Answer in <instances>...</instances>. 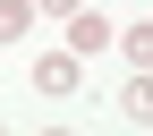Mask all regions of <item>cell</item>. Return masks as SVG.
<instances>
[{
  "label": "cell",
  "mask_w": 153,
  "mask_h": 136,
  "mask_svg": "<svg viewBox=\"0 0 153 136\" xmlns=\"http://www.w3.org/2000/svg\"><path fill=\"white\" fill-rule=\"evenodd\" d=\"M34 9H43V17H68V9H85V0H34Z\"/></svg>",
  "instance_id": "cell-6"
},
{
  "label": "cell",
  "mask_w": 153,
  "mask_h": 136,
  "mask_svg": "<svg viewBox=\"0 0 153 136\" xmlns=\"http://www.w3.org/2000/svg\"><path fill=\"white\" fill-rule=\"evenodd\" d=\"M34 85L43 94H76V51H43L34 60Z\"/></svg>",
  "instance_id": "cell-2"
},
{
  "label": "cell",
  "mask_w": 153,
  "mask_h": 136,
  "mask_svg": "<svg viewBox=\"0 0 153 136\" xmlns=\"http://www.w3.org/2000/svg\"><path fill=\"white\" fill-rule=\"evenodd\" d=\"M119 102H128V119H153V77H145V68L128 77V94H119Z\"/></svg>",
  "instance_id": "cell-4"
},
{
  "label": "cell",
  "mask_w": 153,
  "mask_h": 136,
  "mask_svg": "<svg viewBox=\"0 0 153 136\" xmlns=\"http://www.w3.org/2000/svg\"><path fill=\"white\" fill-rule=\"evenodd\" d=\"M128 68H153V26H128Z\"/></svg>",
  "instance_id": "cell-5"
},
{
  "label": "cell",
  "mask_w": 153,
  "mask_h": 136,
  "mask_svg": "<svg viewBox=\"0 0 153 136\" xmlns=\"http://www.w3.org/2000/svg\"><path fill=\"white\" fill-rule=\"evenodd\" d=\"M26 26H34V0H0V43H17Z\"/></svg>",
  "instance_id": "cell-3"
},
{
  "label": "cell",
  "mask_w": 153,
  "mask_h": 136,
  "mask_svg": "<svg viewBox=\"0 0 153 136\" xmlns=\"http://www.w3.org/2000/svg\"><path fill=\"white\" fill-rule=\"evenodd\" d=\"M111 43V17L102 9H68V51H102Z\"/></svg>",
  "instance_id": "cell-1"
}]
</instances>
